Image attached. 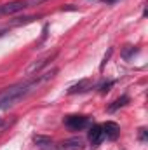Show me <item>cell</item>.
Returning <instances> with one entry per match:
<instances>
[{"mask_svg": "<svg viewBox=\"0 0 148 150\" xmlns=\"http://www.w3.org/2000/svg\"><path fill=\"white\" fill-rule=\"evenodd\" d=\"M110 56H111V49L108 51V52H106V54H105V58H103V63H101V68H103V67H105V63L110 59Z\"/></svg>", "mask_w": 148, "mask_h": 150, "instance_id": "obj_14", "label": "cell"}, {"mask_svg": "<svg viewBox=\"0 0 148 150\" xmlns=\"http://www.w3.org/2000/svg\"><path fill=\"white\" fill-rule=\"evenodd\" d=\"M131 52H134V47L127 45V47H125V51H124V58H129V54H131Z\"/></svg>", "mask_w": 148, "mask_h": 150, "instance_id": "obj_13", "label": "cell"}, {"mask_svg": "<svg viewBox=\"0 0 148 150\" xmlns=\"http://www.w3.org/2000/svg\"><path fill=\"white\" fill-rule=\"evenodd\" d=\"M111 86H113V80H108V82H105V84L101 86V89H99V91H101V94H105V93H108V91H110V87H111Z\"/></svg>", "mask_w": 148, "mask_h": 150, "instance_id": "obj_11", "label": "cell"}, {"mask_svg": "<svg viewBox=\"0 0 148 150\" xmlns=\"http://www.w3.org/2000/svg\"><path fill=\"white\" fill-rule=\"evenodd\" d=\"M54 74H58V68H52L51 72H45V74L38 75L37 79H33L30 82H19V84H14V86L4 89L0 93V110H7V108L18 105L21 100H25L26 96H30L42 82L52 79Z\"/></svg>", "mask_w": 148, "mask_h": 150, "instance_id": "obj_1", "label": "cell"}, {"mask_svg": "<svg viewBox=\"0 0 148 150\" xmlns=\"http://www.w3.org/2000/svg\"><path fill=\"white\" fill-rule=\"evenodd\" d=\"M87 124H89V119H87L85 115H68V117L65 119V126L70 127V129H73V131L84 129Z\"/></svg>", "mask_w": 148, "mask_h": 150, "instance_id": "obj_2", "label": "cell"}, {"mask_svg": "<svg viewBox=\"0 0 148 150\" xmlns=\"http://www.w3.org/2000/svg\"><path fill=\"white\" fill-rule=\"evenodd\" d=\"M2 35H4V32H0V37H2Z\"/></svg>", "mask_w": 148, "mask_h": 150, "instance_id": "obj_17", "label": "cell"}, {"mask_svg": "<svg viewBox=\"0 0 148 150\" xmlns=\"http://www.w3.org/2000/svg\"><path fill=\"white\" fill-rule=\"evenodd\" d=\"M103 138H105V134H103L101 126H92V127L89 129V142H91L92 145H99V143L103 142Z\"/></svg>", "mask_w": 148, "mask_h": 150, "instance_id": "obj_7", "label": "cell"}, {"mask_svg": "<svg viewBox=\"0 0 148 150\" xmlns=\"http://www.w3.org/2000/svg\"><path fill=\"white\" fill-rule=\"evenodd\" d=\"M89 89H92V80L84 79V80L73 84V86L68 89V93H70V94H75V93H85V91H89Z\"/></svg>", "mask_w": 148, "mask_h": 150, "instance_id": "obj_8", "label": "cell"}, {"mask_svg": "<svg viewBox=\"0 0 148 150\" xmlns=\"http://www.w3.org/2000/svg\"><path fill=\"white\" fill-rule=\"evenodd\" d=\"M40 2H44V0H28L26 4H28V5H33V4H40Z\"/></svg>", "mask_w": 148, "mask_h": 150, "instance_id": "obj_16", "label": "cell"}, {"mask_svg": "<svg viewBox=\"0 0 148 150\" xmlns=\"http://www.w3.org/2000/svg\"><path fill=\"white\" fill-rule=\"evenodd\" d=\"M61 149L63 150H82L84 149V140L75 136V138H68L61 143Z\"/></svg>", "mask_w": 148, "mask_h": 150, "instance_id": "obj_6", "label": "cell"}, {"mask_svg": "<svg viewBox=\"0 0 148 150\" xmlns=\"http://www.w3.org/2000/svg\"><path fill=\"white\" fill-rule=\"evenodd\" d=\"M33 142H35V145H38V147H51L52 145V140L49 136H40V134L33 136Z\"/></svg>", "mask_w": 148, "mask_h": 150, "instance_id": "obj_9", "label": "cell"}, {"mask_svg": "<svg viewBox=\"0 0 148 150\" xmlns=\"http://www.w3.org/2000/svg\"><path fill=\"white\" fill-rule=\"evenodd\" d=\"M140 140H141V142H147V129H145V127L140 129Z\"/></svg>", "mask_w": 148, "mask_h": 150, "instance_id": "obj_12", "label": "cell"}, {"mask_svg": "<svg viewBox=\"0 0 148 150\" xmlns=\"http://www.w3.org/2000/svg\"><path fill=\"white\" fill-rule=\"evenodd\" d=\"M103 4H106V5H111V4H117L118 0H101Z\"/></svg>", "mask_w": 148, "mask_h": 150, "instance_id": "obj_15", "label": "cell"}, {"mask_svg": "<svg viewBox=\"0 0 148 150\" xmlns=\"http://www.w3.org/2000/svg\"><path fill=\"white\" fill-rule=\"evenodd\" d=\"M127 103H129V98H127V96H122V98H118L117 101H113V105H110V107H108V110H110V112H115L117 108L125 107Z\"/></svg>", "mask_w": 148, "mask_h": 150, "instance_id": "obj_10", "label": "cell"}, {"mask_svg": "<svg viewBox=\"0 0 148 150\" xmlns=\"http://www.w3.org/2000/svg\"><path fill=\"white\" fill-rule=\"evenodd\" d=\"M56 56V52H52V54H47V56H44V58H40V59H37V61H33L28 68H26V75H33V74H37V72H40L52 58Z\"/></svg>", "mask_w": 148, "mask_h": 150, "instance_id": "obj_4", "label": "cell"}, {"mask_svg": "<svg viewBox=\"0 0 148 150\" xmlns=\"http://www.w3.org/2000/svg\"><path fill=\"white\" fill-rule=\"evenodd\" d=\"M101 129H103V134H105L108 140H117V138H118L120 127H118L117 122H113V120H106V122L101 126Z\"/></svg>", "mask_w": 148, "mask_h": 150, "instance_id": "obj_5", "label": "cell"}, {"mask_svg": "<svg viewBox=\"0 0 148 150\" xmlns=\"http://www.w3.org/2000/svg\"><path fill=\"white\" fill-rule=\"evenodd\" d=\"M25 7H28V4H26L25 0H16V2L4 4V5H0V16H2V14H14V12H19V11H23Z\"/></svg>", "mask_w": 148, "mask_h": 150, "instance_id": "obj_3", "label": "cell"}]
</instances>
